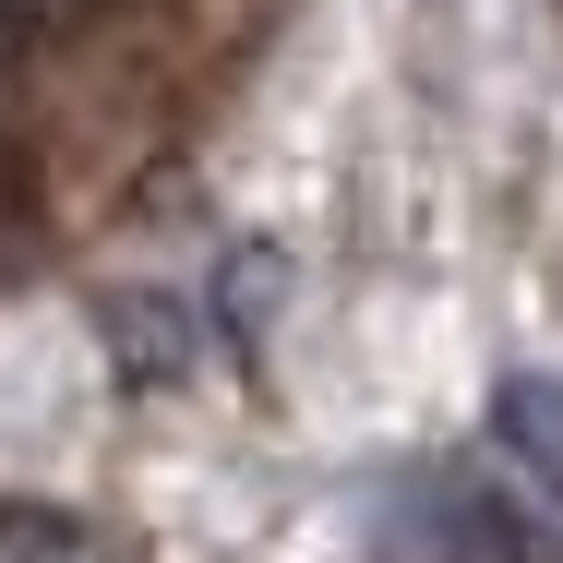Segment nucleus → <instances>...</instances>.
Masks as SVG:
<instances>
[{"label": "nucleus", "instance_id": "1", "mask_svg": "<svg viewBox=\"0 0 563 563\" xmlns=\"http://www.w3.org/2000/svg\"><path fill=\"white\" fill-rule=\"evenodd\" d=\"M492 444L540 504H563V384L552 372H504L492 384Z\"/></svg>", "mask_w": 563, "mask_h": 563}, {"label": "nucleus", "instance_id": "2", "mask_svg": "<svg viewBox=\"0 0 563 563\" xmlns=\"http://www.w3.org/2000/svg\"><path fill=\"white\" fill-rule=\"evenodd\" d=\"M0 563H132V552L60 504H0Z\"/></svg>", "mask_w": 563, "mask_h": 563}, {"label": "nucleus", "instance_id": "3", "mask_svg": "<svg viewBox=\"0 0 563 563\" xmlns=\"http://www.w3.org/2000/svg\"><path fill=\"white\" fill-rule=\"evenodd\" d=\"M0 24H12V0H0Z\"/></svg>", "mask_w": 563, "mask_h": 563}]
</instances>
